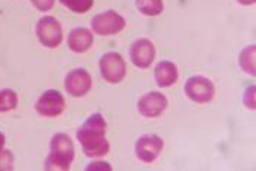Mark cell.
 <instances>
[{
    "mask_svg": "<svg viewBox=\"0 0 256 171\" xmlns=\"http://www.w3.org/2000/svg\"><path fill=\"white\" fill-rule=\"evenodd\" d=\"M75 158V146L66 133H56L52 139L50 155L46 161V170H69Z\"/></svg>",
    "mask_w": 256,
    "mask_h": 171,
    "instance_id": "cell-2",
    "label": "cell"
},
{
    "mask_svg": "<svg viewBox=\"0 0 256 171\" xmlns=\"http://www.w3.org/2000/svg\"><path fill=\"white\" fill-rule=\"evenodd\" d=\"M244 104L249 108L255 107V86H250V88L246 90V92H244Z\"/></svg>",
    "mask_w": 256,
    "mask_h": 171,
    "instance_id": "cell-20",
    "label": "cell"
},
{
    "mask_svg": "<svg viewBox=\"0 0 256 171\" xmlns=\"http://www.w3.org/2000/svg\"><path fill=\"white\" fill-rule=\"evenodd\" d=\"M59 2L75 14H85L94 4V0H59Z\"/></svg>",
    "mask_w": 256,
    "mask_h": 171,
    "instance_id": "cell-17",
    "label": "cell"
},
{
    "mask_svg": "<svg viewBox=\"0 0 256 171\" xmlns=\"http://www.w3.org/2000/svg\"><path fill=\"white\" fill-rule=\"evenodd\" d=\"M31 2L41 12H47L54 6V0H31Z\"/></svg>",
    "mask_w": 256,
    "mask_h": 171,
    "instance_id": "cell-19",
    "label": "cell"
},
{
    "mask_svg": "<svg viewBox=\"0 0 256 171\" xmlns=\"http://www.w3.org/2000/svg\"><path fill=\"white\" fill-rule=\"evenodd\" d=\"M101 75L108 84H118L126 76V63L118 53H107L100 60Z\"/></svg>",
    "mask_w": 256,
    "mask_h": 171,
    "instance_id": "cell-5",
    "label": "cell"
},
{
    "mask_svg": "<svg viewBox=\"0 0 256 171\" xmlns=\"http://www.w3.org/2000/svg\"><path fill=\"white\" fill-rule=\"evenodd\" d=\"M156 57L154 44L146 38L136 40L130 47V60L139 69H146L151 66L152 60Z\"/></svg>",
    "mask_w": 256,
    "mask_h": 171,
    "instance_id": "cell-9",
    "label": "cell"
},
{
    "mask_svg": "<svg viewBox=\"0 0 256 171\" xmlns=\"http://www.w3.org/2000/svg\"><path fill=\"white\" fill-rule=\"evenodd\" d=\"M64 107H66L64 98L62 96L59 91H54V90L46 91L36 102L37 113L44 117H58L63 113Z\"/></svg>",
    "mask_w": 256,
    "mask_h": 171,
    "instance_id": "cell-7",
    "label": "cell"
},
{
    "mask_svg": "<svg viewBox=\"0 0 256 171\" xmlns=\"http://www.w3.org/2000/svg\"><path fill=\"white\" fill-rule=\"evenodd\" d=\"M97 168H101V170H112V167L107 162H96V164H91L88 167V170H97Z\"/></svg>",
    "mask_w": 256,
    "mask_h": 171,
    "instance_id": "cell-21",
    "label": "cell"
},
{
    "mask_svg": "<svg viewBox=\"0 0 256 171\" xmlns=\"http://www.w3.org/2000/svg\"><path fill=\"white\" fill-rule=\"evenodd\" d=\"M164 148V142L156 134L142 136L136 142V156L144 162H152Z\"/></svg>",
    "mask_w": 256,
    "mask_h": 171,
    "instance_id": "cell-11",
    "label": "cell"
},
{
    "mask_svg": "<svg viewBox=\"0 0 256 171\" xmlns=\"http://www.w3.org/2000/svg\"><path fill=\"white\" fill-rule=\"evenodd\" d=\"M237 2H238L240 4H244V6H246V4H254V3H255V0H237Z\"/></svg>",
    "mask_w": 256,
    "mask_h": 171,
    "instance_id": "cell-22",
    "label": "cell"
},
{
    "mask_svg": "<svg viewBox=\"0 0 256 171\" xmlns=\"http://www.w3.org/2000/svg\"><path fill=\"white\" fill-rule=\"evenodd\" d=\"M126 25V20L114 10H107L92 18V30L98 36H114L120 32Z\"/></svg>",
    "mask_w": 256,
    "mask_h": 171,
    "instance_id": "cell-4",
    "label": "cell"
},
{
    "mask_svg": "<svg viewBox=\"0 0 256 171\" xmlns=\"http://www.w3.org/2000/svg\"><path fill=\"white\" fill-rule=\"evenodd\" d=\"M156 80L161 88L172 86L178 80V68L174 63L164 60L160 62L156 68Z\"/></svg>",
    "mask_w": 256,
    "mask_h": 171,
    "instance_id": "cell-13",
    "label": "cell"
},
{
    "mask_svg": "<svg viewBox=\"0 0 256 171\" xmlns=\"http://www.w3.org/2000/svg\"><path fill=\"white\" fill-rule=\"evenodd\" d=\"M184 91H186V95L198 104L210 102L216 95L214 84L210 79L204 78V76L190 78L184 85Z\"/></svg>",
    "mask_w": 256,
    "mask_h": 171,
    "instance_id": "cell-6",
    "label": "cell"
},
{
    "mask_svg": "<svg viewBox=\"0 0 256 171\" xmlns=\"http://www.w3.org/2000/svg\"><path fill=\"white\" fill-rule=\"evenodd\" d=\"M136 8L146 16H158L164 10L162 0H136Z\"/></svg>",
    "mask_w": 256,
    "mask_h": 171,
    "instance_id": "cell-14",
    "label": "cell"
},
{
    "mask_svg": "<svg viewBox=\"0 0 256 171\" xmlns=\"http://www.w3.org/2000/svg\"><path fill=\"white\" fill-rule=\"evenodd\" d=\"M3 146H4V134L0 132V151L3 150Z\"/></svg>",
    "mask_w": 256,
    "mask_h": 171,
    "instance_id": "cell-23",
    "label": "cell"
},
{
    "mask_svg": "<svg viewBox=\"0 0 256 171\" xmlns=\"http://www.w3.org/2000/svg\"><path fill=\"white\" fill-rule=\"evenodd\" d=\"M16 106H18V96L15 94V91L12 90L0 91V113L10 112L16 108Z\"/></svg>",
    "mask_w": 256,
    "mask_h": 171,
    "instance_id": "cell-16",
    "label": "cell"
},
{
    "mask_svg": "<svg viewBox=\"0 0 256 171\" xmlns=\"http://www.w3.org/2000/svg\"><path fill=\"white\" fill-rule=\"evenodd\" d=\"M240 66L249 75H255V46L244 48L240 54Z\"/></svg>",
    "mask_w": 256,
    "mask_h": 171,
    "instance_id": "cell-15",
    "label": "cell"
},
{
    "mask_svg": "<svg viewBox=\"0 0 256 171\" xmlns=\"http://www.w3.org/2000/svg\"><path fill=\"white\" fill-rule=\"evenodd\" d=\"M167 106H168L167 98L161 92H150L139 100L138 110L144 117L156 118V117L164 113Z\"/></svg>",
    "mask_w": 256,
    "mask_h": 171,
    "instance_id": "cell-10",
    "label": "cell"
},
{
    "mask_svg": "<svg viewBox=\"0 0 256 171\" xmlns=\"http://www.w3.org/2000/svg\"><path fill=\"white\" fill-rule=\"evenodd\" d=\"M94 41V36L86 28H75L70 31L68 38V46L75 53H85Z\"/></svg>",
    "mask_w": 256,
    "mask_h": 171,
    "instance_id": "cell-12",
    "label": "cell"
},
{
    "mask_svg": "<svg viewBox=\"0 0 256 171\" xmlns=\"http://www.w3.org/2000/svg\"><path fill=\"white\" fill-rule=\"evenodd\" d=\"M37 37L40 42L47 48L58 47L63 40V32L59 20L53 16H44L40 19L37 24Z\"/></svg>",
    "mask_w": 256,
    "mask_h": 171,
    "instance_id": "cell-3",
    "label": "cell"
},
{
    "mask_svg": "<svg viewBox=\"0 0 256 171\" xmlns=\"http://www.w3.org/2000/svg\"><path fill=\"white\" fill-rule=\"evenodd\" d=\"M106 120L101 114H92L86 118V122L79 128L78 140L84 152L88 156H102L106 155L110 145L106 139Z\"/></svg>",
    "mask_w": 256,
    "mask_h": 171,
    "instance_id": "cell-1",
    "label": "cell"
},
{
    "mask_svg": "<svg viewBox=\"0 0 256 171\" xmlns=\"http://www.w3.org/2000/svg\"><path fill=\"white\" fill-rule=\"evenodd\" d=\"M12 152L8 150L0 151V170H12Z\"/></svg>",
    "mask_w": 256,
    "mask_h": 171,
    "instance_id": "cell-18",
    "label": "cell"
},
{
    "mask_svg": "<svg viewBox=\"0 0 256 171\" xmlns=\"http://www.w3.org/2000/svg\"><path fill=\"white\" fill-rule=\"evenodd\" d=\"M92 86V78L85 69H75L70 74H68L64 80V88L68 94L72 96H84L90 92Z\"/></svg>",
    "mask_w": 256,
    "mask_h": 171,
    "instance_id": "cell-8",
    "label": "cell"
}]
</instances>
